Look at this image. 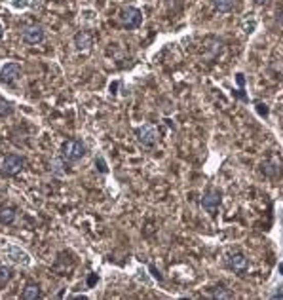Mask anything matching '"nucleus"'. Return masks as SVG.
<instances>
[{
    "mask_svg": "<svg viewBox=\"0 0 283 300\" xmlns=\"http://www.w3.org/2000/svg\"><path fill=\"white\" fill-rule=\"evenodd\" d=\"M226 266L230 268V270H234V272H244L245 268H247V259H245L244 253H234L228 256Z\"/></svg>",
    "mask_w": 283,
    "mask_h": 300,
    "instance_id": "1a4fd4ad",
    "label": "nucleus"
},
{
    "mask_svg": "<svg viewBox=\"0 0 283 300\" xmlns=\"http://www.w3.org/2000/svg\"><path fill=\"white\" fill-rule=\"evenodd\" d=\"M234 4H236V0H213V8L220 13L232 12Z\"/></svg>",
    "mask_w": 283,
    "mask_h": 300,
    "instance_id": "ddd939ff",
    "label": "nucleus"
},
{
    "mask_svg": "<svg viewBox=\"0 0 283 300\" xmlns=\"http://www.w3.org/2000/svg\"><path fill=\"white\" fill-rule=\"evenodd\" d=\"M150 272H152V275H154V277H156L158 281H164V277L160 275V272H158V270H156V268L152 266V264H150Z\"/></svg>",
    "mask_w": 283,
    "mask_h": 300,
    "instance_id": "aec40b11",
    "label": "nucleus"
},
{
    "mask_svg": "<svg viewBox=\"0 0 283 300\" xmlns=\"http://www.w3.org/2000/svg\"><path fill=\"white\" fill-rule=\"evenodd\" d=\"M2 34H4V27H2V23H0V38H2Z\"/></svg>",
    "mask_w": 283,
    "mask_h": 300,
    "instance_id": "5701e85b",
    "label": "nucleus"
},
{
    "mask_svg": "<svg viewBox=\"0 0 283 300\" xmlns=\"http://www.w3.org/2000/svg\"><path fill=\"white\" fill-rule=\"evenodd\" d=\"M21 38H23V42L25 44H40V42H44L46 34H44V27L42 25H31L27 27L25 31H23V34H21Z\"/></svg>",
    "mask_w": 283,
    "mask_h": 300,
    "instance_id": "423d86ee",
    "label": "nucleus"
},
{
    "mask_svg": "<svg viewBox=\"0 0 283 300\" xmlns=\"http://www.w3.org/2000/svg\"><path fill=\"white\" fill-rule=\"evenodd\" d=\"M12 112H13V104L10 103V101H6V99L0 97V118L10 116Z\"/></svg>",
    "mask_w": 283,
    "mask_h": 300,
    "instance_id": "dca6fc26",
    "label": "nucleus"
},
{
    "mask_svg": "<svg viewBox=\"0 0 283 300\" xmlns=\"http://www.w3.org/2000/svg\"><path fill=\"white\" fill-rule=\"evenodd\" d=\"M86 152H88V146L80 139H69L61 146V158L67 163H74L78 160H82L86 156Z\"/></svg>",
    "mask_w": 283,
    "mask_h": 300,
    "instance_id": "f257e3e1",
    "label": "nucleus"
},
{
    "mask_svg": "<svg viewBox=\"0 0 283 300\" xmlns=\"http://www.w3.org/2000/svg\"><path fill=\"white\" fill-rule=\"evenodd\" d=\"M260 171H262L266 177L270 179H276V177L281 175V162L279 160H266V162L260 163Z\"/></svg>",
    "mask_w": 283,
    "mask_h": 300,
    "instance_id": "6e6552de",
    "label": "nucleus"
},
{
    "mask_svg": "<svg viewBox=\"0 0 283 300\" xmlns=\"http://www.w3.org/2000/svg\"><path fill=\"white\" fill-rule=\"evenodd\" d=\"M236 80H238V84H239V85H244L245 80H244V74H241V72L238 74V78H236Z\"/></svg>",
    "mask_w": 283,
    "mask_h": 300,
    "instance_id": "4be33fe9",
    "label": "nucleus"
},
{
    "mask_svg": "<svg viewBox=\"0 0 283 300\" xmlns=\"http://www.w3.org/2000/svg\"><path fill=\"white\" fill-rule=\"evenodd\" d=\"M95 165H97V169L101 171V173H109V167H107V162H105L103 158L99 156L95 158Z\"/></svg>",
    "mask_w": 283,
    "mask_h": 300,
    "instance_id": "f3484780",
    "label": "nucleus"
},
{
    "mask_svg": "<svg viewBox=\"0 0 283 300\" xmlns=\"http://www.w3.org/2000/svg\"><path fill=\"white\" fill-rule=\"evenodd\" d=\"M223 289H225V287H220V291H215V293H213V296H215V298H232V294L226 293V291H223Z\"/></svg>",
    "mask_w": 283,
    "mask_h": 300,
    "instance_id": "a211bd4d",
    "label": "nucleus"
},
{
    "mask_svg": "<svg viewBox=\"0 0 283 300\" xmlns=\"http://www.w3.org/2000/svg\"><path fill=\"white\" fill-rule=\"evenodd\" d=\"M15 217H17V211L15 207H0V222L2 224H13L15 222Z\"/></svg>",
    "mask_w": 283,
    "mask_h": 300,
    "instance_id": "9b49d317",
    "label": "nucleus"
},
{
    "mask_svg": "<svg viewBox=\"0 0 283 300\" xmlns=\"http://www.w3.org/2000/svg\"><path fill=\"white\" fill-rule=\"evenodd\" d=\"M257 109H258V114H262V116H268V109H266V104L257 103Z\"/></svg>",
    "mask_w": 283,
    "mask_h": 300,
    "instance_id": "6ab92c4d",
    "label": "nucleus"
},
{
    "mask_svg": "<svg viewBox=\"0 0 283 300\" xmlns=\"http://www.w3.org/2000/svg\"><path fill=\"white\" fill-rule=\"evenodd\" d=\"M118 21H120V25L124 29H137L143 21V13L141 10H137L133 6L124 8L122 12H120V15H118Z\"/></svg>",
    "mask_w": 283,
    "mask_h": 300,
    "instance_id": "20e7f679",
    "label": "nucleus"
},
{
    "mask_svg": "<svg viewBox=\"0 0 283 300\" xmlns=\"http://www.w3.org/2000/svg\"><path fill=\"white\" fill-rule=\"evenodd\" d=\"M279 272H281V275H283V264H279Z\"/></svg>",
    "mask_w": 283,
    "mask_h": 300,
    "instance_id": "b1692460",
    "label": "nucleus"
},
{
    "mask_svg": "<svg viewBox=\"0 0 283 300\" xmlns=\"http://www.w3.org/2000/svg\"><path fill=\"white\" fill-rule=\"evenodd\" d=\"M23 167H25V158L19 156V154H8V156L2 160L0 175L2 177H13V175H17Z\"/></svg>",
    "mask_w": 283,
    "mask_h": 300,
    "instance_id": "f03ea898",
    "label": "nucleus"
},
{
    "mask_svg": "<svg viewBox=\"0 0 283 300\" xmlns=\"http://www.w3.org/2000/svg\"><path fill=\"white\" fill-rule=\"evenodd\" d=\"M21 298L23 300H36L40 298V287L36 283H27L23 293H21Z\"/></svg>",
    "mask_w": 283,
    "mask_h": 300,
    "instance_id": "f8f14e48",
    "label": "nucleus"
},
{
    "mask_svg": "<svg viewBox=\"0 0 283 300\" xmlns=\"http://www.w3.org/2000/svg\"><path fill=\"white\" fill-rule=\"evenodd\" d=\"M74 46H76L78 52H86V50H90L93 46V38H91L90 33H86V31H80V33L74 36Z\"/></svg>",
    "mask_w": 283,
    "mask_h": 300,
    "instance_id": "9d476101",
    "label": "nucleus"
},
{
    "mask_svg": "<svg viewBox=\"0 0 283 300\" xmlns=\"http://www.w3.org/2000/svg\"><path fill=\"white\" fill-rule=\"evenodd\" d=\"M67 165H69V163L65 162L63 158H55V160L50 162V171L55 173V175H65V171L67 169H63V167H67Z\"/></svg>",
    "mask_w": 283,
    "mask_h": 300,
    "instance_id": "4468645a",
    "label": "nucleus"
},
{
    "mask_svg": "<svg viewBox=\"0 0 283 300\" xmlns=\"http://www.w3.org/2000/svg\"><path fill=\"white\" fill-rule=\"evenodd\" d=\"M13 277V270L10 266H0V285H6L8 281Z\"/></svg>",
    "mask_w": 283,
    "mask_h": 300,
    "instance_id": "2eb2a0df",
    "label": "nucleus"
},
{
    "mask_svg": "<svg viewBox=\"0 0 283 300\" xmlns=\"http://www.w3.org/2000/svg\"><path fill=\"white\" fill-rule=\"evenodd\" d=\"M95 283H97V274H91L90 280H88V285H90V287H93Z\"/></svg>",
    "mask_w": 283,
    "mask_h": 300,
    "instance_id": "412c9836",
    "label": "nucleus"
},
{
    "mask_svg": "<svg viewBox=\"0 0 283 300\" xmlns=\"http://www.w3.org/2000/svg\"><path fill=\"white\" fill-rule=\"evenodd\" d=\"M135 137L139 141V144L147 146V148H152L158 144V139H160V131L154 125H141L135 130Z\"/></svg>",
    "mask_w": 283,
    "mask_h": 300,
    "instance_id": "7ed1b4c3",
    "label": "nucleus"
},
{
    "mask_svg": "<svg viewBox=\"0 0 283 300\" xmlns=\"http://www.w3.org/2000/svg\"><path fill=\"white\" fill-rule=\"evenodd\" d=\"M21 76V69L17 63H6V65L0 69V80L6 82V84H12Z\"/></svg>",
    "mask_w": 283,
    "mask_h": 300,
    "instance_id": "0eeeda50",
    "label": "nucleus"
},
{
    "mask_svg": "<svg viewBox=\"0 0 283 300\" xmlns=\"http://www.w3.org/2000/svg\"><path fill=\"white\" fill-rule=\"evenodd\" d=\"M220 200H223V194H220V190L217 188H211L207 190L204 198H201V207L206 209L207 213H211V215H217V211H219V205H220Z\"/></svg>",
    "mask_w": 283,
    "mask_h": 300,
    "instance_id": "39448f33",
    "label": "nucleus"
}]
</instances>
